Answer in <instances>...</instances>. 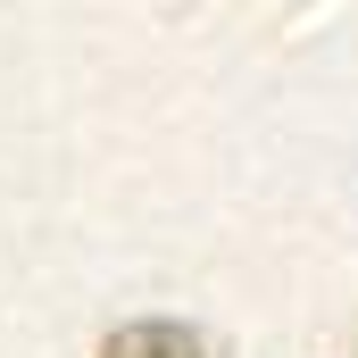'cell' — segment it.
Masks as SVG:
<instances>
[{"instance_id":"6da1fadb","label":"cell","mask_w":358,"mask_h":358,"mask_svg":"<svg viewBox=\"0 0 358 358\" xmlns=\"http://www.w3.org/2000/svg\"><path fill=\"white\" fill-rule=\"evenodd\" d=\"M100 358H200V334L150 317V325H117V334L100 342Z\"/></svg>"}]
</instances>
